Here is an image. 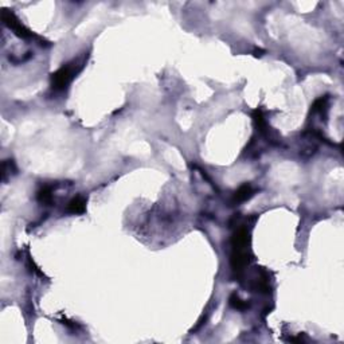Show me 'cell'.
<instances>
[{"label":"cell","instance_id":"obj_6","mask_svg":"<svg viewBox=\"0 0 344 344\" xmlns=\"http://www.w3.org/2000/svg\"><path fill=\"white\" fill-rule=\"evenodd\" d=\"M54 187L53 186H43L41 190L37 194V198H38L39 203H42L44 206H48L53 203V198H54Z\"/></svg>","mask_w":344,"mask_h":344},{"label":"cell","instance_id":"obj_2","mask_svg":"<svg viewBox=\"0 0 344 344\" xmlns=\"http://www.w3.org/2000/svg\"><path fill=\"white\" fill-rule=\"evenodd\" d=\"M87 55H81V57L73 59L72 62H67L62 67H59L57 72L51 76V89L53 91H65L72 84V81L77 77V74L81 72L85 66Z\"/></svg>","mask_w":344,"mask_h":344},{"label":"cell","instance_id":"obj_7","mask_svg":"<svg viewBox=\"0 0 344 344\" xmlns=\"http://www.w3.org/2000/svg\"><path fill=\"white\" fill-rule=\"evenodd\" d=\"M229 302H230V305L233 306L234 309H237V311H245V309H248L249 308L248 302L242 300L237 293H234V295H231V296H230Z\"/></svg>","mask_w":344,"mask_h":344},{"label":"cell","instance_id":"obj_3","mask_svg":"<svg viewBox=\"0 0 344 344\" xmlns=\"http://www.w3.org/2000/svg\"><path fill=\"white\" fill-rule=\"evenodd\" d=\"M1 18H3V22H4L5 26H8V27L14 31L15 35H18L19 38L41 39L39 37H37L35 34L31 33L27 27H24L23 24H22V22H20L12 12H10V11H3Z\"/></svg>","mask_w":344,"mask_h":344},{"label":"cell","instance_id":"obj_1","mask_svg":"<svg viewBox=\"0 0 344 344\" xmlns=\"http://www.w3.org/2000/svg\"><path fill=\"white\" fill-rule=\"evenodd\" d=\"M249 249V231L245 227H239L231 239V256L230 263L234 272H241L250 261Z\"/></svg>","mask_w":344,"mask_h":344},{"label":"cell","instance_id":"obj_5","mask_svg":"<svg viewBox=\"0 0 344 344\" xmlns=\"http://www.w3.org/2000/svg\"><path fill=\"white\" fill-rule=\"evenodd\" d=\"M254 192H256V190H254L250 184H248V183H246V184H242V186L239 187L238 190L235 191L234 196H233V202H234V203H242V202L249 201V199L254 195Z\"/></svg>","mask_w":344,"mask_h":344},{"label":"cell","instance_id":"obj_4","mask_svg":"<svg viewBox=\"0 0 344 344\" xmlns=\"http://www.w3.org/2000/svg\"><path fill=\"white\" fill-rule=\"evenodd\" d=\"M66 211L69 214H84L86 211V198L82 195H77L67 203Z\"/></svg>","mask_w":344,"mask_h":344}]
</instances>
